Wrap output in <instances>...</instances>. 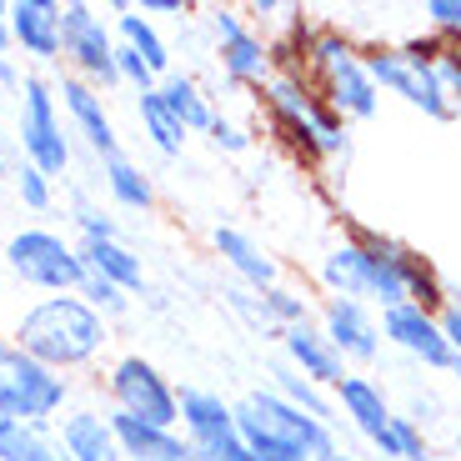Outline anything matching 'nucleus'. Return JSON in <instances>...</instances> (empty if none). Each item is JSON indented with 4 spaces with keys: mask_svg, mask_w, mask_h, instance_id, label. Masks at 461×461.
<instances>
[{
    "mask_svg": "<svg viewBox=\"0 0 461 461\" xmlns=\"http://www.w3.org/2000/svg\"><path fill=\"white\" fill-rule=\"evenodd\" d=\"M221 301H226V306L241 316L251 331H266V321H261V296H256L251 286H241V281H226V286H221ZM266 336H271V331H266Z\"/></svg>",
    "mask_w": 461,
    "mask_h": 461,
    "instance_id": "58836bf2",
    "label": "nucleus"
},
{
    "mask_svg": "<svg viewBox=\"0 0 461 461\" xmlns=\"http://www.w3.org/2000/svg\"><path fill=\"white\" fill-rule=\"evenodd\" d=\"M396 46L406 50V60H411V66L431 70V66H437V56H441V46H447V41H441V35H431V31H416V35H406V41H396Z\"/></svg>",
    "mask_w": 461,
    "mask_h": 461,
    "instance_id": "37998d69",
    "label": "nucleus"
},
{
    "mask_svg": "<svg viewBox=\"0 0 461 461\" xmlns=\"http://www.w3.org/2000/svg\"><path fill=\"white\" fill-rule=\"evenodd\" d=\"M191 456H196V461H256L251 447L241 441V431L216 437V441H206V447H191Z\"/></svg>",
    "mask_w": 461,
    "mask_h": 461,
    "instance_id": "79ce46f5",
    "label": "nucleus"
},
{
    "mask_svg": "<svg viewBox=\"0 0 461 461\" xmlns=\"http://www.w3.org/2000/svg\"><path fill=\"white\" fill-rule=\"evenodd\" d=\"M191 461H196V456H191Z\"/></svg>",
    "mask_w": 461,
    "mask_h": 461,
    "instance_id": "6e6d98bb",
    "label": "nucleus"
},
{
    "mask_svg": "<svg viewBox=\"0 0 461 461\" xmlns=\"http://www.w3.org/2000/svg\"><path fill=\"white\" fill-rule=\"evenodd\" d=\"M421 21L441 41H461V0H427L421 5Z\"/></svg>",
    "mask_w": 461,
    "mask_h": 461,
    "instance_id": "4c0bfd02",
    "label": "nucleus"
},
{
    "mask_svg": "<svg viewBox=\"0 0 461 461\" xmlns=\"http://www.w3.org/2000/svg\"><path fill=\"white\" fill-rule=\"evenodd\" d=\"M146 306H150V312H166L171 301H166V291H150V286H146Z\"/></svg>",
    "mask_w": 461,
    "mask_h": 461,
    "instance_id": "3c124183",
    "label": "nucleus"
},
{
    "mask_svg": "<svg viewBox=\"0 0 461 461\" xmlns=\"http://www.w3.org/2000/svg\"><path fill=\"white\" fill-rule=\"evenodd\" d=\"M0 461H70L50 421H11L0 416Z\"/></svg>",
    "mask_w": 461,
    "mask_h": 461,
    "instance_id": "bb28decb",
    "label": "nucleus"
},
{
    "mask_svg": "<svg viewBox=\"0 0 461 461\" xmlns=\"http://www.w3.org/2000/svg\"><path fill=\"white\" fill-rule=\"evenodd\" d=\"M140 15H150V21H185L191 5L185 0H140Z\"/></svg>",
    "mask_w": 461,
    "mask_h": 461,
    "instance_id": "a18cd8bd",
    "label": "nucleus"
},
{
    "mask_svg": "<svg viewBox=\"0 0 461 461\" xmlns=\"http://www.w3.org/2000/svg\"><path fill=\"white\" fill-rule=\"evenodd\" d=\"M66 411H70L66 371H50L35 357H15L0 371V416H11V421H50L56 427Z\"/></svg>",
    "mask_w": 461,
    "mask_h": 461,
    "instance_id": "1a4fd4ad",
    "label": "nucleus"
},
{
    "mask_svg": "<svg viewBox=\"0 0 461 461\" xmlns=\"http://www.w3.org/2000/svg\"><path fill=\"white\" fill-rule=\"evenodd\" d=\"M276 341H281V361H286L291 371H301L306 381L326 386V392H336V386L351 376V366L341 361V351L326 341V331L316 321L286 326V331H276Z\"/></svg>",
    "mask_w": 461,
    "mask_h": 461,
    "instance_id": "dca6fc26",
    "label": "nucleus"
},
{
    "mask_svg": "<svg viewBox=\"0 0 461 461\" xmlns=\"http://www.w3.org/2000/svg\"><path fill=\"white\" fill-rule=\"evenodd\" d=\"M211 256L230 271V281H241V286H251V291H266V286H276L281 281L276 256L266 251L251 230H241V226H226V221L211 226Z\"/></svg>",
    "mask_w": 461,
    "mask_h": 461,
    "instance_id": "a211bd4d",
    "label": "nucleus"
},
{
    "mask_svg": "<svg viewBox=\"0 0 461 461\" xmlns=\"http://www.w3.org/2000/svg\"><path fill=\"white\" fill-rule=\"evenodd\" d=\"M236 431H241L256 461H331L341 451L336 427L296 411L271 386H256L236 402Z\"/></svg>",
    "mask_w": 461,
    "mask_h": 461,
    "instance_id": "7ed1b4c3",
    "label": "nucleus"
},
{
    "mask_svg": "<svg viewBox=\"0 0 461 461\" xmlns=\"http://www.w3.org/2000/svg\"><path fill=\"white\" fill-rule=\"evenodd\" d=\"M0 56H11V0H0Z\"/></svg>",
    "mask_w": 461,
    "mask_h": 461,
    "instance_id": "09e8293b",
    "label": "nucleus"
},
{
    "mask_svg": "<svg viewBox=\"0 0 461 461\" xmlns=\"http://www.w3.org/2000/svg\"><path fill=\"white\" fill-rule=\"evenodd\" d=\"M447 376H451V381H456V386H461V357L451 361V371H447Z\"/></svg>",
    "mask_w": 461,
    "mask_h": 461,
    "instance_id": "864d4df0",
    "label": "nucleus"
},
{
    "mask_svg": "<svg viewBox=\"0 0 461 461\" xmlns=\"http://www.w3.org/2000/svg\"><path fill=\"white\" fill-rule=\"evenodd\" d=\"M111 31H115V46L136 50L140 60H146L156 76H171V41L161 35V25L150 21V15H140V5H131V0H115L111 5Z\"/></svg>",
    "mask_w": 461,
    "mask_h": 461,
    "instance_id": "412c9836",
    "label": "nucleus"
},
{
    "mask_svg": "<svg viewBox=\"0 0 461 461\" xmlns=\"http://www.w3.org/2000/svg\"><path fill=\"white\" fill-rule=\"evenodd\" d=\"M271 392L286 396L296 411H306V416H316V421H326V427H336L331 392H326V386H316V381H306L301 371H291L286 361H276V366H271Z\"/></svg>",
    "mask_w": 461,
    "mask_h": 461,
    "instance_id": "c85d7f7f",
    "label": "nucleus"
},
{
    "mask_svg": "<svg viewBox=\"0 0 461 461\" xmlns=\"http://www.w3.org/2000/svg\"><path fill=\"white\" fill-rule=\"evenodd\" d=\"M81 261H86V276H101L111 286H121L126 296H146V266L140 256L131 251L126 241H86L81 246Z\"/></svg>",
    "mask_w": 461,
    "mask_h": 461,
    "instance_id": "a878e982",
    "label": "nucleus"
},
{
    "mask_svg": "<svg viewBox=\"0 0 461 461\" xmlns=\"http://www.w3.org/2000/svg\"><path fill=\"white\" fill-rule=\"evenodd\" d=\"M361 60H366V70H371V81H376L381 95H396V101H406L411 111L431 115V121H456V111H451V101L441 95L437 76L411 66L396 41H366V46H361Z\"/></svg>",
    "mask_w": 461,
    "mask_h": 461,
    "instance_id": "9d476101",
    "label": "nucleus"
},
{
    "mask_svg": "<svg viewBox=\"0 0 461 461\" xmlns=\"http://www.w3.org/2000/svg\"><path fill=\"white\" fill-rule=\"evenodd\" d=\"M441 331H447L451 351H456V357H461V286H451L447 306H441Z\"/></svg>",
    "mask_w": 461,
    "mask_h": 461,
    "instance_id": "c03bdc74",
    "label": "nucleus"
},
{
    "mask_svg": "<svg viewBox=\"0 0 461 461\" xmlns=\"http://www.w3.org/2000/svg\"><path fill=\"white\" fill-rule=\"evenodd\" d=\"M431 76H437L441 95L451 101V111H456V121H461V41H447V46H441Z\"/></svg>",
    "mask_w": 461,
    "mask_h": 461,
    "instance_id": "e433bc0d",
    "label": "nucleus"
},
{
    "mask_svg": "<svg viewBox=\"0 0 461 461\" xmlns=\"http://www.w3.org/2000/svg\"><path fill=\"white\" fill-rule=\"evenodd\" d=\"M371 451H376V461H441L437 447H431V437L402 411L386 421V431L371 441Z\"/></svg>",
    "mask_w": 461,
    "mask_h": 461,
    "instance_id": "c756f323",
    "label": "nucleus"
},
{
    "mask_svg": "<svg viewBox=\"0 0 461 461\" xmlns=\"http://www.w3.org/2000/svg\"><path fill=\"white\" fill-rule=\"evenodd\" d=\"M266 140H276L296 166L306 171H331L351 161V126L316 95L306 76H271L266 91H256Z\"/></svg>",
    "mask_w": 461,
    "mask_h": 461,
    "instance_id": "f257e3e1",
    "label": "nucleus"
},
{
    "mask_svg": "<svg viewBox=\"0 0 461 461\" xmlns=\"http://www.w3.org/2000/svg\"><path fill=\"white\" fill-rule=\"evenodd\" d=\"M256 296H261V321H266V331H271V336H276V331H286V326L316 321L312 296H306L301 286H291V281H276V286L256 291Z\"/></svg>",
    "mask_w": 461,
    "mask_h": 461,
    "instance_id": "7c9ffc66",
    "label": "nucleus"
},
{
    "mask_svg": "<svg viewBox=\"0 0 461 461\" xmlns=\"http://www.w3.org/2000/svg\"><path fill=\"white\" fill-rule=\"evenodd\" d=\"M95 176H101V185H105V196H111L115 211H140V216L156 211V176L140 161H131L126 150H115L111 161H101Z\"/></svg>",
    "mask_w": 461,
    "mask_h": 461,
    "instance_id": "5701e85b",
    "label": "nucleus"
},
{
    "mask_svg": "<svg viewBox=\"0 0 461 461\" xmlns=\"http://www.w3.org/2000/svg\"><path fill=\"white\" fill-rule=\"evenodd\" d=\"M101 376H105V402H111V411L136 416V421L161 427V431H181V386L150 357L121 351V357L105 361Z\"/></svg>",
    "mask_w": 461,
    "mask_h": 461,
    "instance_id": "39448f33",
    "label": "nucleus"
},
{
    "mask_svg": "<svg viewBox=\"0 0 461 461\" xmlns=\"http://www.w3.org/2000/svg\"><path fill=\"white\" fill-rule=\"evenodd\" d=\"M5 261L25 286L46 296H76L86 281V261L76 236H60L56 226H25L5 241Z\"/></svg>",
    "mask_w": 461,
    "mask_h": 461,
    "instance_id": "0eeeda50",
    "label": "nucleus"
},
{
    "mask_svg": "<svg viewBox=\"0 0 461 461\" xmlns=\"http://www.w3.org/2000/svg\"><path fill=\"white\" fill-rule=\"evenodd\" d=\"M50 86H56V101H60V115H66L70 136L91 150L95 166L111 161L115 150H121V131H115L111 105H105V91L76 81V76H60V81H50Z\"/></svg>",
    "mask_w": 461,
    "mask_h": 461,
    "instance_id": "ddd939ff",
    "label": "nucleus"
},
{
    "mask_svg": "<svg viewBox=\"0 0 461 461\" xmlns=\"http://www.w3.org/2000/svg\"><path fill=\"white\" fill-rule=\"evenodd\" d=\"M21 357L46 361L50 371H91L111 351V321L81 296H41L15 326Z\"/></svg>",
    "mask_w": 461,
    "mask_h": 461,
    "instance_id": "f03ea898",
    "label": "nucleus"
},
{
    "mask_svg": "<svg viewBox=\"0 0 461 461\" xmlns=\"http://www.w3.org/2000/svg\"><path fill=\"white\" fill-rule=\"evenodd\" d=\"M316 291L321 296H341V301H366L371 306V276H366V251L351 236L331 241L316 256Z\"/></svg>",
    "mask_w": 461,
    "mask_h": 461,
    "instance_id": "aec40b11",
    "label": "nucleus"
},
{
    "mask_svg": "<svg viewBox=\"0 0 461 461\" xmlns=\"http://www.w3.org/2000/svg\"><path fill=\"white\" fill-rule=\"evenodd\" d=\"M156 91H161L166 111H171L176 121H181V126L191 131V136H206L211 121L221 115L216 95H211L206 86H201V76H191V70H171V76H166V81L156 86Z\"/></svg>",
    "mask_w": 461,
    "mask_h": 461,
    "instance_id": "b1692460",
    "label": "nucleus"
},
{
    "mask_svg": "<svg viewBox=\"0 0 461 461\" xmlns=\"http://www.w3.org/2000/svg\"><path fill=\"white\" fill-rule=\"evenodd\" d=\"M21 66H15V56H0V91H21Z\"/></svg>",
    "mask_w": 461,
    "mask_h": 461,
    "instance_id": "de8ad7c7",
    "label": "nucleus"
},
{
    "mask_svg": "<svg viewBox=\"0 0 461 461\" xmlns=\"http://www.w3.org/2000/svg\"><path fill=\"white\" fill-rule=\"evenodd\" d=\"M361 50V41L351 31H346L341 21H316V35H312V56H306V76H321V70L341 66V60H351Z\"/></svg>",
    "mask_w": 461,
    "mask_h": 461,
    "instance_id": "2f4dec72",
    "label": "nucleus"
},
{
    "mask_svg": "<svg viewBox=\"0 0 461 461\" xmlns=\"http://www.w3.org/2000/svg\"><path fill=\"white\" fill-rule=\"evenodd\" d=\"M15 171H21V146H15V136L0 131V181H15Z\"/></svg>",
    "mask_w": 461,
    "mask_h": 461,
    "instance_id": "49530a36",
    "label": "nucleus"
},
{
    "mask_svg": "<svg viewBox=\"0 0 461 461\" xmlns=\"http://www.w3.org/2000/svg\"><path fill=\"white\" fill-rule=\"evenodd\" d=\"M15 357H21V346H15V336H5V331H0V371L11 366Z\"/></svg>",
    "mask_w": 461,
    "mask_h": 461,
    "instance_id": "8fccbe9b",
    "label": "nucleus"
},
{
    "mask_svg": "<svg viewBox=\"0 0 461 461\" xmlns=\"http://www.w3.org/2000/svg\"><path fill=\"white\" fill-rule=\"evenodd\" d=\"M402 416H411L416 427L427 431L431 421H441V416H447V402H441V396L431 392V386H411V392H406V406H402Z\"/></svg>",
    "mask_w": 461,
    "mask_h": 461,
    "instance_id": "ea45409f",
    "label": "nucleus"
},
{
    "mask_svg": "<svg viewBox=\"0 0 461 461\" xmlns=\"http://www.w3.org/2000/svg\"><path fill=\"white\" fill-rule=\"evenodd\" d=\"M451 456H456V461H461V437H456V447H451Z\"/></svg>",
    "mask_w": 461,
    "mask_h": 461,
    "instance_id": "5fc2aeb1",
    "label": "nucleus"
},
{
    "mask_svg": "<svg viewBox=\"0 0 461 461\" xmlns=\"http://www.w3.org/2000/svg\"><path fill=\"white\" fill-rule=\"evenodd\" d=\"M70 226H76V246H86V241H121V221L91 196H76V206H70Z\"/></svg>",
    "mask_w": 461,
    "mask_h": 461,
    "instance_id": "473e14b6",
    "label": "nucleus"
},
{
    "mask_svg": "<svg viewBox=\"0 0 461 461\" xmlns=\"http://www.w3.org/2000/svg\"><path fill=\"white\" fill-rule=\"evenodd\" d=\"M331 461H371V456H357V451H346V447H341V451H336Z\"/></svg>",
    "mask_w": 461,
    "mask_h": 461,
    "instance_id": "603ef678",
    "label": "nucleus"
},
{
    "mask_svg": "<svg viewBox=\"0 0 461 461\" xmlns=\"http://www.w3.org/2000/svg\"><path fill=\"white\" fill-rule=\"evenodd\" d=\"M316 326L326 331V341L341 351V361L351 371L376 366L381 357V312H371L366 301H341V296H321L316 306Z\"/></svg>",
    "mask_w": 461,
    "mask_h": 461,
    "instance_id": "9b49d317",
    "label": "nucleus"
},
{
    "mask_svg": "<svg viewBox=\"0 0 461 461\" xmlns=\"http://www.w3.org/2000/svg\"><path fill=\"white\" fill-rule=\"evenodd\" d=\"M236 431V402H226L211 386H181V437L185 447H206Z\"/></svg>",
    "mask_w": 461,
    "mask_h": 461,
    "instance_id": "4be33fe9",
    "label": "nucleus"
},
{
    "mask_svg": "<svg viewBox=\"0 0 461 461\" xmlns=\"http://www.w3.org/2000/svg\"><path fill=\"white\" fill-rule=\"evenodd\" d=\"M331 402H336V421H346V427L357 431L366 447L381 437V431H386V421L396 416L392 392H386L371 371H351V376H346L341 386L331 392Z\"/></svg>",
    "mask_w": 461,
    "mask_h": 461,
    "instance_id": "f3484780",
    "label": "nucleus"
},
{
    "mask_svg": "<svg viewBox=\"0 0 461 461\" xmlns=\"http://www.w3.org/2000/svg\"><path fill=\"white\" fill-rule=\"evenodd\" d=\"M306 81L316 86V95L341 115L346 126H361V121H371V115L381 111V91H376V81H371L361 50L351 60H341V66L321 70V76H306Z\"/></svg>",
    "mask_w": 461,
    "mask_h": 461,
    "instance_id": "4468645a",
    "label": "nucleus"
},
{
    "mask_svg": "<svg viewBox=\"0 0 461 461\" xmlns=\"http://www.w3.org/2000/svg\"><path fill=\"white\" fill-rule=\"evenodd\" d=\"M66 41V5L60 0H11V50H21L35 66L60 60Z\"/></svg>",
    "mask_w": 461,
    "mask_h": 461,
    "instance_id": "2eb2a0df",
    "label": "nucleus"
},
{
    "mask_svg": "<svg viewBox=\"0 0 461 461\" xmlns=\"http://www.w3.org/2000/svg\"><path fill=\"white\" fill-rule=\"evenodd\" d=\"M111 427H115V441H121L126 461H191V447H185L181 431L146 427V421L121 416V411H111Z\"/></svg>",
    "mask_w": 461,
    "mask_h": 461,
    "instance_id": "393cba45",
    "label": "nucleus"
},
{
    "mask_svg": "<svg viewBox=\"0 0 461 461\" xmlns=\"http://www.w3.org/2000/svg\"><path fill=\"white\" fill-rule=\"evenodd\" d=\"M15 196H21V206H31V211H50L56 206V181H50L46 171H35V166H25L21 161V171H15Z\"/></svg>",
    "mask_w": 461,
    "mask_h": 461,
    "instance_id": "f704fd0d",
    "label": "nucleus"
},
{
    "mask_svg": "<svg viewBox=\"0 0 461 461\" xmlns=\"http://www.w3.org/2000/svg\"><path fill=\"white\" fill-rule=\"evenodd\" d=\"M136 121H140V136L150 140V150H156V156H166V161H176V156L185 150V140H191V131H185L171 111H166L161 91L136 95Z\"/></svg>",
    "mask_w": 461,
    "mask_h": 461,
    "instance_id": "cd10ccee",
    "label": "nucleus"
},
{
    "mask_svg": "<svg viewBox=\"0 0 461 461\" xmlns=\"http://www.w3.org/2000/svg\"><path fill=\"white\" fill-rule=\"evenodd\" d=\"M15 146H21V161L46 171L50 181L70 171L76 161V146H70V126L60 115V101H56V86L46 76H25L21 91H15Z\"/></svg>",
    "mask_w": 461,
    "mask_h": 461,
    "instance_id": "20e7f679",
    "label": "nucleus"
},
{
    "mask_svg": "<svg viewBox=\"0 0 461 461\" xmlns=\"http://www.w3.org/2000/svg\"><path fill=\"white\" fill-rule=\"evenodd\" d=\"M60 60L66 76L95 86V91H115V31L111 15H101V5L91 0H66V41H60Z\"/></svg>",
    "mask_w": 461,
    "mask_h": 461,
    "instance_id": "6e6552de",
    "label": "nucleus"
},
{
    "mask_svg": "<svg viewBox=\"0 0 461 461\" xmlns=\"http://www.w3.org/2000/svg\"><path fill=\"white\" fill-rule=\"evenodd\" d=\"M206 140H211V150H221V156H246V150H256V131L246 126V121H236L230 111H221L216 121H211Z\"/></svg>",
    "mask_w": 461,
    "mask_h": 461,
    "instance_id": "72a5a7b5",
    "label": "nucleus"
},
{
    "mask_svg": "<svg viewBox=\"0 0 461 461\" xmlns=\"http://www.w3.org/2000/svg\"><path fill=\"white\" fill-rule=\"evenodd\" d=\"M246 11V21L256 25V31L266 35V41H271V35L281 31V25H286V15H291V0H251V5H241Z\"/></svg>",
    "mask_w": 461,
    "mask_h": 461,
    "instance_id": "a19ab883",
    "label": "nucleus"
},
{
    "mask_svg": "<svg viewBox=\"0 0 461 461\" xmlns=\"http://www.w3.org/2000/svg\"><path fill=\"white\" fill-rule=\"evenodd\" d=\"M211 31V60H216L221 81L236 86V91H266L271 76H276V60H271V41L246 21L241 5H206L201 11Z\"/></svg>",
    "mask_w": 461,
    "mask_h": 461,
    "instance_id": "423d86ee",
    "label": "nucleus"
},
{
    "mask_svg": "<svg viewBox=\"0 0 461 461\" xmlns=\"http://www.w3.org/2000/svg\"><path fill=\"white\" fill-rule=\"evenodd\" d=\"M76 296H81L86 306H95V312H101L105 321H111V316H126V312H131V296H126V291L111 286V281H101V276H86Z\"/></svg>",
    "mask_w": 461,
    "mask_h": 461,
    "instance_id": "c9c22d12",
    "label": "nucleus"
},
{
    "mask_svg": "<svg viewBox=\"0 0 461 461\" xmlns=\"http://www.w3.org/2000/svg\"><path fill=\"white\" fill-rule=\"evenodd\" d=\"M381 341L396 346V351L421 371H451V361H456L447 331H441V316L421 312V306H411V301L381 312Z\"/></svg>",
    "mask_w": 461,
    "mask_h": 461,
    "instance_id": "f8f14e48",
    "label": "nucleus"
},
{
    "mask_svg": "<svg viewBox=\"0 0 461 461\" xmlns=\"http://www.w3.org/2000/svg\"><path fill=\"white\" fill-rule=\"evenodd\" d=\"M56 431L70 461H126V451L115 441V427H111V411L101 416L95 406H70L56 421Z\"/></svg>",
    "mask_w": 461,
    "mask_h": 461,
    "instance_id": "6ab92c4d",
    "label": "nucleus"
}]
</instances>
